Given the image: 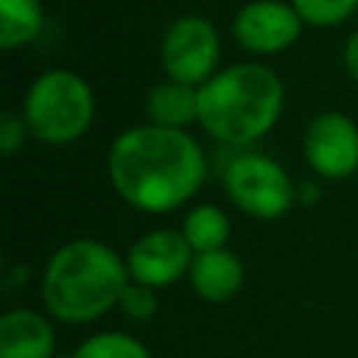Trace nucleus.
Here are the masks:
<instances>
[{"label":"nucleus","instance_id":"1a4fd4ad","mask_svg":"<svg viewBox=\"0 0 358 358\" xmlns=\"http://www.w3.org/2000/svg\"><path fill=\"white\" fill-rule=\"evenodd\" d=\"M302 28L296 8L277 0H257L238 11L235 39L252 53H277L285 50Z\"/></svg>","mask_w":358,"mask_h":358},{"label":"nucleus","instance_id":"39448f33","mask_svg":"<svg viewBox=\"0 0 358 358\" xmlns=\"http://www.w3.org/2000/svg\"><path fill=\"white\" fill-rule=\"evenodd\" d=\"M227 196L252 218H280L294 204V185L291 176L280 162L263 154H241L224 171Z\"/></svg>","mask_w":358,"mask_h":358},{"label":"nucleus","instance_id":"f3484780","mask_svg":"<svg viewBox=\"0 0 358 358\" xmlns=\"http://www.w3.org/2000/svg\"><path fill=\"white\" fill-rule=\"evenodd\" d=\"M117 305H120V310H123L129 319H134V322H145V319H151V316L157 313V308H159L157 288L143 285V282H129V285L123 288Z\"/></svg>","mask_w":358,"mask_h":358},{"label":"nucleus","instance_id":"dca6fc26","mask_svg":"<svg viewBox=\"0 0 358 358\" xmlns=\"http://www.w3.org/2000/svg\"><path fill=\"white\" fill-rule=\"evenodd\" d=\"M358 0H294V8L310 25H336L355 11Z\"/></svg>","mask_w":358,"mask_h":358},{"label":"nucleus","instance_id":"ddd939ff","mask_svg":"<svg viewBox=\"0 0 358 358\" xmlns=\"http://www.w3.org/2000/svg\"><path fill=\"white\" fill-rule=\"evenodd\" d=\"M182 235L196 255L224 249L229 238V218L215 204H196L182 221Z\"/></svg>","mask_w":358,"mask_h":358},{"label":"nucleus","instance_id":"6e6552de","mask_svg":"<svg viewBox=\"0 0 358 358\" xmlns=\"http://www.w3.org/2000/svg\"><path fill=\"white\" fill-rule=\"evenodd\" d=\"M190 263L193 249L179 229H154L143 235L126 257L129 277L151 288L176 282L185 271H190Z\"/></svg>","mask_w":358,"mask_h":358},{"label":"nucleus","instance_id":"4468645a","mask_svg":"<svg viewBox=\"0 0 358 358\" xmlns=\"http://www.w3.org/2000/svg\"><path fill=\"white\" fill-rule=\"evenodd\" d=\"M42 28L39 0H0V48L31 42Z\"/></svg>","mask_w":358,"mask_h":358},{"label":"nucleus","instance_id":"7ed1b4c3","mask_svg":"<svg viewBox=\"0 0 358 358\" xmlns=\"http://www.w3.org/2000/svg\"><path fill=\"white\" fill-rule=\"evenodd\" d=\"M282 84L263 64H235L199 87V123L227 145L263 137L280 117Z\"/></svg>","mask_w":358,"mask_h":358},{"label":"nucleus","instance_id":"0eeeda50","mask_svg":"<svg viewBox=\"0 0 358 358\" xmlns=\"http://www.w3.org/2000/svg\"><path fill=\"white\" fill-rule=\"evenodd\" d=\"M308 165L324 179H347L358 171V126L341 112L313 117L305 131Z\"/></svg>","mask_w":358,"mask_h":358},{"label":"nucleus","instance_id":"a211bd4d","mask_svg":"<svg viewBox=\"0 0 358 358\" xmlns=\"http://www.w3.org/2000/svg\"><path fill=\"white\" fill-rule=\"evenodd\" d=\"M25 131H31L28 123H25V117H20L17 112H8L6 109L0 115V151L6 157H11L25 143Z\"/></svg>","mask_w":358,"mask_h":358},{"label":"nucleus","instance_id":"20e7f679","mask_svg":"<svg viewBox=\"0 0 358 358\" xmlns=\"http://www.w3.org/2000/svg\"><path fill=\"white\" fill-rule=\"evenodd\" d=\"M92 115L95 101L90 84L67 70H50L39 76L31 84L22 109L31 134L50 145L76 143L90 129Z\"/></svg>","mask_w":358,"mask_h":358},{"label":"nucleus","instance_id":"6ab92c4d","mask_svg":"<svg viewBox=\"0 0 358 358\" xmlns=\"http://www.w3.org/2000/svg\"><path fill=\"white\" fill-rule=\"evenodd\" d=\"M344 62H347V70L352 78H358V31L350 36L347 42V50H344Z\"/></svg>","mask_w":358,"mask_h":358},{"label":"nucleus","instance_id":"f8f14e48","mask_svg":"<svg viewBox=\"0 0 358 358\" xmlns=\"http://www.w3.org/2000/svg\"><path fill=\"white\" fill-rule=\"evenodd\" d=\"M145 115L154 126L185 129L199 120V90L179 81L157 84L145 98Z\"/></svg>","mask_w":358,"mask_h":358},{"label":"nucleus","instance_id":"9d476101","mask_svg":"<svg viewBox=\"0 0 358 358\" xmlns=\"http://www.w3.org/2000/svg\"><path fill=\"white\" fill-rule=\"evenodd\" d=\"M56 336L50 322L28 308L3 313L0 319V358H50Z\"/></svg>","mask_w":358,"mask_h":358},{"label":"nucleus","instance_id":"9b49d317","mask_svg":"<svg viewBox=\"0 0 358 358\" xmlns=\"http://www.w3.org/2000/svg\"><path fill=\"white\" fill-rule=\"evenodd\" d=\"M187 274L193 291L207 302H227L243 285V263L229 249L199 252Z\"/></svg>","mask_w":358,"mask_h":358},{"label":"nucleus","instance_id":"2eb2a0df","mask_svg":"<svg viewBox=\"0 0 358 358\" xmlns=\"http://www.w3.org/2000/svg\"><path fill=\"white\" fill-rule=\"evenodd\" d=\"M70 358H151L148 350L126 333H98L76 347Z\"/></svg>","mask_w":358,"mask_h":358},{"label":"nucleus","instance_id":"423d86ee","mask_svg":"<svg viewBox=\"0 0 358 358\" xmlns=\"http://www.w3.org/2000/svg\"><path fill=\"white\" fill-rule=\"evenodd\" d=\"M218 34L215 28L201 17H182L176 20L162 42V64L171 81L179 84H204L213 78V70L218 64Z\"/></svg>","mask_w":358,"mask_h":358},{"label":"nucleus","instance_id":"f257e3e1","mask_svg":"<svg viewBox=\"0 0 358 358\" xmlns=\"http://www.w3.org/2000/svg\"><path fill=\"white\" fill-rule=\"evenodd\" d=\"M109 179L143 213H171L196 196L207 176L201 145L185 129L134 126L109 148Z\"/></svg>","mask_w":358,"mask_h":358},{"label":"nucleus","instance_id":"f03ea898","mask_svg":"<svg viewBox=\"0 0 358 358\" xmlns=\"http://www.w3.org/2000/svg\"><path fill=\"white\" fill-rule=\"evenodd\" d=\"M126 285L129 266L112 252V246L78 238L59 246L48 260L42 274V302L56 319L87 324L117 305Z\"/></svg>","mask_w":358,"mask_h":358}]
</instances>
